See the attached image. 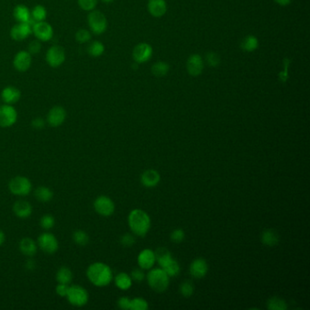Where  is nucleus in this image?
Segmentation results:
<instances>
[{"label": "nucleus", "instance_id": "obj_47", "mask_svg": "<svg viewBox=\"0 0 310 310\" xmlns=\"http://www.w3.org/2000/svg\"><path fill=\"white\" fill-rule=\"evenodd\" d=\"M130 277H131L132 280H135L137 282H141L144 278H145V274H144L141 269L137 268V269H134L132 271Z\"/></svg>", "mask_w": 310, "mask_h": 310}, {"label": "nucleus", "instance_id": "obj_27", "mask_svg": "<svg viewBox=\"0 0 310 310\" xmlns=\"http://www.w3.org/2000/svg\"><path fill=\"white\" fill-rule=\"evenodd\" d=\"M53 191L48 189L47 187L40 186L38 187L37 190H35V198L37 199L39 202L42 203H48L53 199Z\"/></svg>", "mask_w": 310, "mask_h": 310}, {"label": "nucleus", "instance_id": "obj_9", "mask_svg": "<svg viewBox=\"0 0 310 310\" xmlns=\"http://www.w3.org/2000/svg\"><path fill=\"white\" fill-rule=\"evenodd\" d=\"M17 120V111L13 105H0V127H10Z\"/></svg>", "mask_w": 310, "mask_h": 310}, {"label": "nucleus", "instance_id": "obj_22", "mask_svg": "<svg viewBox=\"0 0 310 310\" xmlns=\"http://www.w3.org/2000/svg\"><path fill=\"white\" fill-rule=\"evenodd\" d=\"M13 16L18 23H30L31 25L34 22L31 18V11L25 5H17L14 8Z\"/></svg>", "mask_w": 310, "mask_h": 310}, {"label": "nucleus", "instance_id": "obj_53", "mask_svg": "<svg viewBox=\"0 0 310 310\" xmlns=\"http://www.w3.org/2000/svg\"><path fill=\"white\" fill-rule=\"evenodd\" d=\"M102 2H104V3H106V4H109V3H112V2H114L115 0H101Z\"/></svg>", "mask_w": 310, "mask_h": 310}, {"label": "nucleus", "instance_id": "obj_25", "mask_svg": "<svg viewBox=\"0 0 310 310\" xmlns=\"http://www.w3.org/2000/svg\"><path fill=\"white\" fill-rule=\"evenodd\" d=\"M261 240L265 246L274 247L279 243V235L274 229H265L261 235Z\"/></svg>", "mask_w": 310, "mask_h": 310}, {"label": "nucleus", "instance_id": "obj_49", "mask_svg": "<svg viewBox=\"0 0 310 310\" xmlns=\"http://www.w3.org/2000/svg\"><path fill=\"white\" fill-rule=\"evenodd\" d=\"M46 125V122L42 117H36L32 120V126L36 129H42Z\"/></svg>", "mask_w": 310, "mask_h": 310}, {"label": "nucleus", "instance_id": "obj_3", "mask_svg": "<svg viewBox=\"0 0 310 310\" xmlns=\"http://www.w3.org/2000/svg\"><path fill=\"white\" fill-rule=\"evenodd\" d=\"M147 283L156 292L161 293L168 289L169 286V277L162 268H154L147 276Z\"/></svg>", "mask_w": 310, "mask_h": 310}, {"label": "nucleus", "instance_id": "obj_19", "mask_svg": "<svg viewBox=\"0 0 310 310\" xmlns=\"http://www.w3.org/2000/svg\"><path fill=\"white\" fill-rule=\"evenodd\" d=\"M138 266L142 269H150L156 263L155 252L151 249H144L137 257Z\"/></svg>", "mask_w": 310, "mask_h": 310}, {"label": "nucleus", "instance_id": "obj_28", "mask_svg": "<svg viewBox=\"0 0 310 310\" xmlns=\"http://www.w3.org/2000/svg\"><path fill=\"white\" fill-rule=\"evenodd\" d=\"M56 279H57L58 283L69 285L73 279V273L69 268L62 267L58 269L56 275Z\"/></svg>", "mask_w": 310, "mask_h": 310}, {"label": "nucleus", "instance_id": "obj_31", "mask_svg": "<svg viewBox=\"0 0 310 310\" xmlns=\"http://www.w3.org/2000/svg\"><path fill=\"white\" fill-rule=\"evenodd\" d=\"M164 271L168 274L169 278H173L178 276L180 271V267H179V263L177 262L175 259L171 258L170 260H168V262L164 265L163 267H161Z\"/></svg>", "mask_w": 310, "mask_h": 310}, {"label": "nucleus", "instance_id": "obj_54", "mask_svg": "<svg viewBox=\"0 0 310 310\" xmlns=\"http://www.w3.org/2000/svg\"><path fill=\"white\" fill-rule=\"evenodd\" d=\"M0 102H1V98H0Z\"/></svg>", "mask_w": 310, "mask_h": 310}, {"label": "nucleus", "instance_id": "obj_15", "mask_svg": "<svg viewBox=\"0 0 310 310\" xmlns=\"http://www.w3.org/2000/svg\"><path fill=\"white\" fill-rule=\"evenodd\" d=\"M32 34V25L30 23H18L12 26L10 37L15 41H23Z\"/></svg>", "mask_w": 310, "mask_h": 310}, {"label": "nucleus", "instance_id": "obj_23", "mask_svg": "<svg viewBox=\"0 0 310 310\" xmlns=\"http://www.w3.org/2000/svg\"><path fill=\"white\" fill-rule=\"evenodd\" d=\"M160 175L157 170L148 169L141 176V183L146 188H154L159 183Z\"/></svg>", "mask_w": 310, "mask_h": 310}, {"label": "nucleus", "instance_id": "obj_37", "mask_svg": "<svg viewBox=\"0 0 310 310\" xmlns=\"http://www.w3.org/2000/svg\"><path fill=\"white\" fill-rule=\"evenodd\" d=\"M75 38H76L77 42L79 43V44H86V43H88L91 40L92 34H91V32L89 29L80 28L76 33Z\"/></svg>", "mask_w": 310, "mask_h": 310}, {"label": "nucleus", "instance_id": "obj_42", "mask_svg": "<svg viewBox=\"0 0 310 310\" xmlns=\"http://www.w3.org/2000/svg\"><path fill=\"white\" fill-rule=\"evenodd\" d=\"M207 63L212 68L217 67L220 63V57L218 54L215 52H209L206 56Z\"/></svg>", "mask_w": 310, "mask_h": 310}, {"label": "nucleus", "instance_id": "obj_11", "mask_svg": "<svg viewBox=\"0 0 310 310\" xmlns=\"http://www.w3.org/2000/svg\"><path fill=\"white\" fill-rule=\"evenodd\" d=\"M94 208L100 215L110 216L115 212V204L108 197L100 196L94 201Z\"/></svg>", "mask_w": 310, "mask_h": 310}, {"label": "nucleus", "instance_id": "obj_39", "mask_svg": "<svg viewBox=\"0 0 310 310\" xmlns=\"http://www.w3.org/2000/svg\"><path fill=\"white\" fill-rule=\"evenodd\" d=\"M148 309V304L147 301L141 298H136L131 300L130 310H147Z\"/></svg>", "mask_w": 310, "mask_h": 310}, {"label": "nucleus", "instance_id": "obj_8", "mask_svg": "<svg viewBox=\"0 0 310 310\" xmlns=\"http://www.w3.org/2000/svg\"><path fill=\"white\" fill-rule=\"evenodd\" d=\"M32 33L37 40L43 42H48L54 37L52 26L46 21L35 22L32 25Z\"/></svg>", "mask_w": 310, "mask_h": 310}, {"label": "nucleus", "instance_id": "obj_41", "mask_svg": "<svg viewBox=\"0 0 310 310\" xmlns=\"http://www.w3.org/2000/svg\"><path fill=\"white\" fill-rule=\"evenodd\" d=\"M78 3L82 10L90 12L95 9L98 5V0H78Z\"/></svg>", "mask_w": 310, "mask_h": 310}, {"label": "nucleus", "instance_id": "obj_46", "mask_svg": "<svg viewBox=\"0 0 310 310\" xmlns=\"http://www.w3.org/2000/svg\"><path fill=\"white\" fill-rule=\"evenodd\" d=\"M69 286L68 284H61L58 283V286L56 287V293L61 297V298H66L68 292H69Z\"/></svg>", "mask_w": 310, "mask_h": 310}, {"label": "nucleus", "instance_id": "obj_1", "mask_svg": "<svg viewBox=\"0 0 310 310\" xmlns=\"http://www.w3.org/2000/svg\"><path fill=\"white\" fill-rule=\"evenodd\" d=\"M87 276L90 282L97 287H105L110 284L113 279L110 267L102 262L91 264L87 270Z\"/></svg>", "mask_w": 310, "mask_h": 310}, {"label": "nucleus", "instance_id": "obj_52", "mask_svg": "<svg viewBox=\"0 0 310 310\" xmlns=\"http://www.w3.org/2000/svg\"><path fill=\"white\" fill-rule=\"evenodd\" d=\"M5 240V234H4V232L2 231V230H0V247L4 244V242Z\"/></svg>", "mask_w": 310, "mask_h": 310}, {"label": "nucleus", "instance_id": "obj_43", "mask_svg": "<svg viewBox=\"0 0 310 310\" xmlns=\"http://www.w3.org/2000/svg\"><path fill=\"white\" fill-rule=\"evenodd\" d=\"M41 43L39 40H33L31 42L29 43L28 45V48H27V51L30 53L31 55H36L41 51Z\"/></svg>", "mask_w": 310, "mask_h": 310}, {"label": "nucleus", "instance_id": "obj_13", "mask_svg": "<svg viewBox=\"0 0 310 310\" xmlns=\"http://www.w3.org/2000/svg\"><path fill=\"white\" fill-rule=\"evenodd\" d=\"M67 118V111L61 105H55L48 112L47 122L52 127H58L63 124Z\"/></svg>", "mask_w": 310, "mask_h": 310}, {"label": "nucleus", "instance_id": "obj_32", "mask_svg": "<svg viewBox=\"0 0 310 310\" xmlns=\"http://www.w3.org/2000/svg\"><path fill=\"white\" fill-rule=\"evenodd\" d=\"M88 52L91 57L99 58L105 52V46L103 43L100 42L99 40H95V41L90 43L89 48H88Z\"/></svg>", "mask_w": 310, "mask_h": 310}, {"label": "nucleus", "instance_id": "obj_50", "mask_svg": "<svg viewBox=\"0 0 310 310\" xmlns=\"http://www.w3.org/2000/svg\"><path fill=\"white\" fill-rule=\"evenodd\" d=\"M36 267V263L34 260H32V259H28L26 263V268L28 269V270H33L34 268Z\"/></svg>", "mask_w": 310, "mask_h": 310}, {"label": "nucleus", "instance_id": "obj_33", "mask_svg": "<svg viewBox=\"0 0 310 310\" xmlns=\"http://www.w3.org/2000/svg\"><path fill=\"white\" fill-rule=\"evenodd\" d=\"M151 70H152L153 75L158 78L165 77L169 71V65L164 61H158L153 65Z\"/></svg>", "mask_w": 310, "mask_h": 310}, {"label": "nucleus", "instance_id": "obj_35", "mask_svg": "<svg viewBox=\"0 0 310 310\" xmlns=\"http://www.w3.org/2000/svg\"><path fill=\"white\" fill-rule=\"evenodd\" d=\"M268 309L270 310H286L288 309V305L284 300L273 297L268 301Z\"/></svg>", "mask_w": 310, "mask_h": 310}, {"label": "nucleus", "instance_id": "obj_20", "mask_svg": "<svg viewBox=\"0 0 310 310\" xmlns=\"http://www.w3.org/2000/svg\"><path fill=\"white\" fill-rule=\"evenodd\" d=\"M147 9L154 17H161L166 14L168 5L165 0H149L147 3Z\"/></svg>", "mask_w": 310, "mask_h": 310}, {"label": "nucleus", "instance_id": "obj_30", "mask_svg": "<svg viewBox=\"0 0 310 310\" xmlns=\"http://www.w3.org/2000/svg\"><path fill=\"white\" fill-rule=\"evenodd\" d=\"M48 16L46 7L42 5H37L31 10V18L33 22L45 21Z\"/></svg>", "mask_w": 310, "mask_h": 310}, {"label": "nucleus", "instance_id": "obj_5", "mask_svg": "<svg viewBox=\"0 0 310 310\" xmlns=\"http://www.w3.org/2000/svg\"><path fill=\"white\" fill-rule=\"evenodd\" d=\"M8 189L11 193L15 196L26 197L31 192L32 183L26 177L18 176L11 179L8 184Z\"/></svg>", "mask_w": 310, "mask_h": 310}, {"label": "nucleus", "instance_id": "obj_2", "mask_svg": "<svg viewBox=\"0 0 310 310\" xmlns=\"http://www.w3.org/2000/svg\"><path fill=\"white\" fill-rule=\"evenodd\" d=\"M128 226L132 232L138 237H144L151 226L149 215L141 209H134L128 215Z\"/></svg>", "mask_w": 310, "mask_h": 310}, {"label": "nucleus", "instance_id": "obj_45", "mask_svg": "<svg viewBox=\"0 0 310 310\" xmlns=\"http://www.w3.org/2000/svg\"><path fill=\"white\" fill-rule=\"evenodd\" d=\"M135 237H133L130 234H125L123 237H121L120 242L123 247H130L135 244Z\"/></svg>", "mask_w": 310, "mask_h": 310}, {"label": "nucleus", "instance_id": "obj_16", "mask_svg": "<svg viewBox=\"0 0 310 310\" xmlns=\"http://www.w3.org/2000/svg\"><path fill=\"white\" fill-rule=\"evenodd\" d=\"M187 70L192 77H198L204 70L203 58L199 54L191 55L187 61Z\"/></svg>", "mask_w": 310, "mask_h": 310}, {"label": "nucleus", "instance_id": "obj_14", "mask_svg": "<svg viewBox=\"0 0 310 310\" xmlns=\"http://www.w3.org/2000/svg\"><path fill=\"white\" fill-rule=\"evenodd\" d=\"M153 55V48L147 43H139L133 50V58L137 63H146Z\"/></svg>", "mask_w": 310, "mask_h": 310}, {"label": "nucleus", "instance_id": "obj_48", "mask_svg": "<svg viewBox=\"0 0 310 310\" xmlns=\"http://www.w3.org/2000/svg\"><path fill=\"white\" fill-rule=\"evenodd\" d=\"M130 303L131 300H129L128 298H120L117 301V306L121 310H130Z\"/></svg>", "mask_w": 310, "mask_h": 310}, {"label": "nucleus", "instance_id": "obj_38", "mask_svg": "<svg viewBox=\"0 0 310 310\" xmlns=\"http://www.w3.org/2000/svg\"><path fill=\"white\" fill-rule=\"evenodd\" d=\"M180 293L184 298H190L194 293V284L190 281L186 280L182 284L180 285Z\"/></svg>", "mask_w": 310, "mask_h": 310}, {"label": "nucleus", "instance_id": "obj_34", "mask_svg": "<svg viewBox=\"0 0 310 310\" xmlns=\"http://www.w3.org/2000/svg\"><path fill=\"white\" fill-rule=\"evenodd\" d=\"M155 256H156V261H158L160 267H163L168 260H170L172 258L170 252L165 247H160V248L157 249V251L155 252Z\"/></svg>", "mask_w": 310, "mask_h": 310}, {"label": "nucleus", "instance_id": "obj_21", "mask_svg": "<svg viewBox=\"0 0 310 310\" xmlns=\"http://www.w3.org/2000/svg\"><path fill=\"white\" fill-rule=\"evenodd\" d=\"M32 206L25 200H18L13 205V212L19 218H27L32 214Z\"/></svg>", "mask_w": 310, "mask_h": 310}, {"label": "nucleus", "instance_id": "obj_7", "mask_svg": "<svg viewBox=\"0 0 310 310\" xmlns=\"http://www.w3.org/2000/svg\"><path fill=\"white\" fill-rule=\"evenodd\" d=\"M66 60V51L61 46H52L46 53V61L53 69L59 68Z\"/></svg>", "mask_w": 310, "mask_h": 310}, {"label": "nucleus", "instance_id": "obj_36", "mask_svg": "<svg viewBox=\"0 0 310 310\" xmlns=\"http://www.w3.org/2000/svg\"><path fill=\"white\" fill-rule=\"evenodd\" d=\"M73 240L77 245L84 247L90 242V236L84 230H76L73 234Z\"/></svg>", "mask_w": 310, "mask_h": 310}, {"label": "nucleus", "instance_id": "obj_24", "mask_svg": "<svg viewBox=\"0 0 310 310\" xmlns=\"http://www.w3.org/2000/svg\"><path fill=\"white\" fill-rule=\"evenodd\" d=\"M19 249L22 254L27 257H33L36 255L37 250V245L30 237H24L19 243Z\"/></svg>", "mask_w": 310, "mask_h": 310}, {"label": "nucleus", "instance_id": "obj_51", "mask_svg": "<svg viewBox=\"0 0 310 310\" xmlns=\"http://www.w3.org/2000/svg\"><path fill=\"white\" fill-rule=\"evenodd\" d=\"M277 4H279L280 5H287L290 4L291 0H274Z\"/></svg>", "mask_w": 310, "mask_h": 310}, {"label": "nucleus", "instance_id": "obj_12", "mask_svg": "<svg viewBox=\"0 0 310 310\" xmlns=\"http://www.w3.org/2000/svg\"><path fill=\"white\" fill-rule=\"evenodd\" d=\"M32 65V55L27 50H20L13 59V67L18 72H26Z\"/></svg>", "mask_w": 310, "mask_h": 310}, {"label": "nucleus", "instance_id": "obj_10", "mask_svg": "<svg viewBox=\"0 0 310 310\" xmlns=\"http://www.w3.org/2000/svg\"><path fill=\"white\" fill-rule=\"evenodd\" d=\"M38 247H40V249L43 252L46 254L52 255L54 253L58 251V239L55 237V235H53L52 233L49 232H45L41 234L38 237Z\"/></svg>", "mask_w": 310, "mask_h": 310}, {"label": "nucleus", "instance_id": "obj_18", "mask_svg": "<svg viewBox=\"0 0 310 310\" xmlns=\"http://www.w3.org/2000/svg\"><path fill=\"white\" fill-rule=\"evenodd\" d=\"M190 271L195 279H202L208 271V265L204 258H196L190 264Z\"/></svg>", "mask_w": 310, "mask_h": 310}, {"label": "nucleus", "instance_id": "obj_26", "mask_svg": "<svg viewBox=\"0 0 310 310\" xmlns=\"http://www.w3.org/2000/svg\"><path fill=\"white\" fill-rule=\"evenodd\" d=\"M115 284L121 290H127L131 288V277L125 272L117 274L115 278Z\"/></svg>", "mask_w": 310, "mask_h": 310}, {"label": "nucleus", "instance_id": "obj_6", "mask_svg": "<svg viewBox=\"0 0 310 310\" xmlns=\"http://www.w3.org/2000/svg\"><path fill=\"white\" fill-rule=\"evenodd\" d=\"M69 303L75 307H83L87 305L89 302V292L86 289L79 286V285H74L72 287H69V292L66 297Z\"/></svg>", "mask_w": 310, "mask_h": 310}, {"label": "nucleus", "instance_id": "obj_29", "mask_svg": "<svg viewBox=\"0 0 310 310\" xmlns=\"http://www.w3.org/2000/svg\"><path fill=\"white\" fill-rule=\"evenodd\" d=\"M258 39L255 36L249 35L243 38L241 48L246 52H253L258 48Z\"/></svg>", "mask_w": 310, "mask_h": 310}, {"label": "nucleus", "instance_id": "obj_40", "mask_svg": "<svg viewBox=\"0 0 310 310\" xmlns=\"http://www.w3.org/2000/svg\"><path fill=\"white\" fill-rule=\"evenodd\" d=\"M40 226L45 230L51 229L55 226V218H54V216L52 215H49V214L43 215L41 219H40Z\"/></svg>", "mask_w": 310, "mask_h": 310}, {"label": "nucleus", "instance_id": "obj_44", "mask_svg": "<svg viewBox=\"0 0 310 310\" xmlns=\"http://www.w3.org/2000/svg\"><path fill=\"white\" fill-rule=\"evenodd\" d=\"M170 238L172 241L175 243H180V242L183 241L185 238V232L182 229H175L171 235H170Z\"/></svg>", "mask_w": 310, "mask_h": 310}, {"label": "nucleus", "instance_id": "obj_17", "mask_svg": "<svg viewBox=\"0 0 310 310\" xmlns=\"http://www.w3.org/2000/svg\"><path fill=\"white\" fill-rule=\"evenodd\" d=\"M1 100L7 105H14L21 98V92L14 86H7L1 92Z\"/></svg>", "mask_w": 310, "mask_h": 310}, {"label": "nucleus", "instance_id": "obj_4", "mask_svg": "<svg viewBox=\"0 0 310 310\" xmlns=\"http://www.w3.org/2000/svg\"><path fill=\"white\" fill-rule=\"evenodd\" d=\"M88 24L91 33L95 35H102L107 28V19L105 15L100 10L90 11L88 16Z\"/></svg>", "mask_w": 310, "mask_h": 310}]
</instances>
